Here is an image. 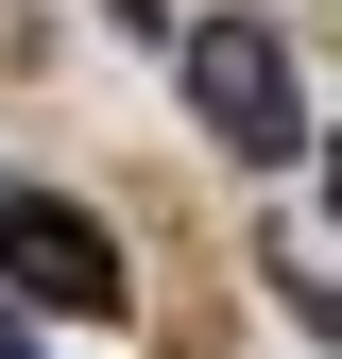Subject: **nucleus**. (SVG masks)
<instances>
[{
  "mask_svg": "<svg viewBox=\"0 0 342 359\" xmlns=\"http://www.w3.org/2000/svg\"><path fill=\"white\" fill-rule=\"evenodd\" d=\"M171 52H189V120H205L240 171H291V154H325V137H308V86H291V34H274V18H189Z\"/></svg>",
  "mask_w": 342,
  "mask_h": 359,
  "instance_id": "obj_1",
  "label": "nucleus"
},
{
  "mask_svg": "<svg viewBox=\"0 0 342 359\" xmlns=\"http://www.w3.org/2000/svg\"><path fill=\"white\" fill-rule=\"evenodd\" d=\"M325 205H342V137H325Z\"/></svg>",
  "mask_w": 342,
  "mask_h": 359,
  "instance_id": "obj_3",
  "label": "nucleus"
},
{
  "mask_svg": "<svg viewBox=\"0 0 342 359\" xmlns=\"http://www.w3.org/2000/svg\"><path fill=\"white\" fill-rule=\"evenodd\" d=\"M0 291H52L69 325H120V308H137L103 205H69V189H0Z\"/></svg>",
  "mask_w": 342,
  "mask_h": 359,
  "instance_id": "obj_2",
  "label": "nucleus"
}]
</instances>
